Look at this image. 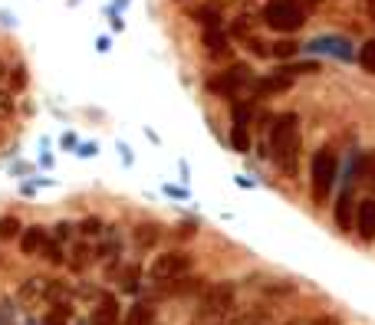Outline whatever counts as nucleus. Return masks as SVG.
Returning <instances> with one entry per match:
<instances>
[{
    "label": "nucleus",
    "instance_id": "nucleus-1",
    "mask_svg": "<svg viewBox=\"0 0 375 325\" xmlns=\"http://www.w3.org/2000/svg\"><path fill=\"white\" fill-rule=\"evenodd\" d=\"M270 151H273V161L280 164V171H287L290 178L299 171V119L293 112H287V115H280L273 122Z\"/></svg>",
    "mask_w": 375,
    "mask_h": 325
},
{
    "label": "nucleus",
    "instance_id": "nucleus-2",
    "mask_svg": "<svg viewBox=\"0 0 375 325\" xmlns=\"http://www.w3.org/2000/svg\"><path fill=\"white\" fill-rule=\"evenodd\" d=\"M336 174H339V161H336L333 148H319L309 161V184H313V201L316 204H326L333 197V184Z\"/></svg>",
    "mask_w": 375,
    "mask_h": 325
},
{
    "label": "nucleus",
    "instance_id": "nucleus-3",
    "mask_svg": "<svg viewBox=\"0 0 375 325\" xmlns=\"http://www.w3.org/2000/svg\"><path fill=\"white\" fill-rule=\"evenodd\" d=\"M307 20V10L299 0H267L264 7V23L277 33H297Z\"/></svg>",
    "mask_w": 375,
    "mask_h": 325
},
{
    "label": "nucleus",
    "instance_id": "nucleus-4",
    "mask_svg": "<svg viewBox=\"0 0 375 325\" xmlns=\"http://www.w3.org/2000/svg\"><path fill=\"white\" fill-rule=\"evenodd\" d=\"M188 273H191V257L185 250H168L162 257H155L152 266H148V279L152 282H175Z\"/></svg>",
    "mask_w": 375,
    "mask_h": 325
},
{
    "label": "nucleus",
    "instance_id": "nucleus-5",
    "mask_svg": "<svg viewBox=\"0 0 375 325\" xmlns=\"http://www.w3.org/2000/svg\"><path fill=\"white\" fill-rule=\"evenodd\" d=\"M234 299H237V289L234 282H211L201 296V306H197V316L207 319H224L234 309Z\"/></svg>",
    "mask_w": 375,
    "mask_h": 325
},
{
    "label": "nucleus",
    "instance_id": "nucleus-6",
    "mask_svg": "<svg viewBox=\"0 0 375 325\" xmlns=\"http://www.w3.org/2000/svg\"><path fill=\"white\" fill-rule=\"evenodd\" d=\"M247 82H250V69L237 63V66H230V69H224V73H217V76L207 79V89L217 92V95H237Z\"/></svg>",
    "mask_w": 375,
    "mask_h": 325
},
{
    "label": "nucleus",
    "instance_id": "nucleus-7",
    "mask_svg": "<svg viewBox=\"0 0 375 325\" xmlns=\"http://www.w3.org/2000/svg\"><path fill=\"white\" fill-rule=\"evenodd\" d=\"M247 125H250V105L247 102H234V129H230V145L237 148L240 154L250 151Z\"/></svg>",
    "mask_w": 375,
    "mask_h": 325
},
{
    "label": "nucleus",
    "instance_id": "nucleus-8",
    "mask_svg": "<svg viewBox=\"0 0 375 325\" xmlns=\"http://www.w3.org/2000/svg\"><path fill=\"white\" fill-rule=\"evenodd\" d=\"M356 230L366 243L375 240V197H366L362 204H356Z\"/></svg>",
    "mask_w": 375,
    "mask_h": 325
},
{
    "label": "nucleus",
    "instance_id": "nucleus-9",
    "mask_svg": "<svg viewBox=\"0 0 375 325\" xmlns=\"http://www.w3.org/2000/svg\"><path fill=\"white\" fill-rule=\"evenodd\" d=\"M119 322V299L112 292H103L99 306L93 309V325H115Z\"/></svg>",
    "mask_w": 375,
    "mask_h": 325
},
{
    "label": "nucleus",
    "instance_id": "nucleus-10",
    "mask_svg": "<svg viewBox=\"0 0 375 325\" xmlns=\"http://www.w3.org/2000/svg\"><path fill=\"white\" fill-rule=\"evenodd\" d=\"M293 86V76L290 73H273V76H264V79H257L254 82V92L257 95H280V92H287V89Z\"/></svg>",
    "mask_w": 375,
    "mask_h": 325
},
{
    "label": "nucleus",
    "instance_id": "nucleus-11",
    "mask_svg": "<svg viewBox=\"0 0 375 325\" xmlns=\"http://www.w3.org/2000/svg\"><path fill=\"white\" fill-rule=\"evenodd\" d=\"M50 292H53V279L36 276V279H26L24 286H20V299L24 302H43V299H50Z\"/></svg>",
    "mask_w": 375,
    "mask_h": 325
},
{
    "label": "nucleus",
    "instance_id": "nucleus-12",
    "mask_svg": "<svg viewBox=\"0 0 375 325\" xmlns=\"http://www.w3.org/2000/svg\"><path fill=\"white\" fill-rule=\"evenodd\" d=\"M46 240H50V233L43 230V227H26V230L20 233V253H24V257H36Z\"/></svg>",
    "mask_w": 375,
    "mask_h": 325
},
{
    "label": "nucleus",
    "instance_id": "nucleus-13",
    "mask_svg": "<svg viewBox=\"0 0 375 325\" xmlns=\"http://www.w3.org/2000/svg\"><path fill=\"white\" fill-rule=\"evenodd\" d=\"M205 46H207V56H214V60H224L230 50L227 43V33H224L221 26H207L205 30Z\"/></svg>",
    "mask_w": 375,
    "mask_h": 325
},
{
    "label": "nucleus",
    "instance_id": "nucleus-14",
    "mask_svg": "<svg viewBox=\"0 0 375 325\" xmlns=\"http://www.w3.org/2000/svg\"><path fill=\"white\" fill-rule=\"evenodd\" d=\"M352 211H356V204H352V188H346L339 194V201H336V223H339V230H352V227H356Z\"/></svg>",
    "mask_w": 375,
    "mask_h": 325
},
{
    "label": "nucleus",
    "instance_id": "nucleus-15",
    "mask_svg": "<svg viewBox=\"0 0 375 325\" xmlns=\"http://www.w3.org/2000/svg\"><path fill=\"white\" fill-rule=\"evenodd\" d=\"M122 325H155V306L152 302H135Z\"/></svg>",
    "mask_w": 375,
    "mask_h": 325
},
{
    "label": "nucleus",
    "instance_id": "nucleus-16",
    "mask_svg": "<svg viewBox=\"0 0 375 325\" xmlns=\"http://www.w3.org/2000/svg\"><path fill=\"white\" fill-rule=\"evenodd\" d=\"M155 240H158V227H155V223H142V227L135 230V243H138V250H148V247L155 243Z\"/></svg>",
    "mask_w": 375,
    "mask_h": 325
},
{
    "label": "nucleus",
    "instance_id": "nucleus-17",
    "mask_svg": "<svg viewBox=\"0 0 375 325\" xmlns=\"http://www.w3.org/2000/svg\"><path fill=\"white\" fill-rule=\"evenodd\" d=\"M40 253L46 257V263H53V266H60V263H63V243H60L56 237H50V240H46Z\"/></svg>",
    "mask_w": 375,
    "mask_h": 325
},
{
    "label": "nucleus",
    "instance_id": "nucleus-18",
    "mask_svg": "<svg viewBox=\"0 0 375 325\" xmlns=\"http://www.w3.org/2000/svg\"><path fill=\"white\" fill-rule=\"evenodd\" d=\"M138 279H142V266H138V263L125 266V273H122V289H125V292H138Z\"/></svg>",
    "mask_w": 375,
    "mask_h": 325
},
{
    "label": "nucleus",
    "instance_id": "nucleus-19",
    "mask_svg": "<svg viewBox=\"0 0 375 325\" xmlns=\"http://www.w3.org/2000/svg\"><path fill=\"white\" fill-rule=\"evenodd\" d=\"M17 233H24V227H20V220L14 214L0 217V240H14Z\"/></svg>",
    "mask_w": 375,
    "mask_h": 325
},
{
    "label": "nucleus",
    "instance_id": "nucleus-20",
    "mask_svg": "<svg viewBox=\"0 0 375 325\" xmlns=\"http://www.w3.org/2000/svg\"><path fill=\"white\" fill-rule=\"evenodd\" d=\"M359 66L366 69L369 76H375V40H369V43L359 50Z\"/></svg>",
    "mask_w": 375,
    "mask_h": 325
},
{
    "label": "nucleus",
    "instance_id": "nucleus-21",
    "mask_svg": "<svg viewBox=\"0 0 375 325\" xmlns=\"http://www.w3.org/2000/svg\"><path fill=\"white\" fill-rule=\"evenodd\" d=\"M299 50V43H293V40H280V43H273L270 56H277V60H293Z\"/></svg>",
    "mask_w": 375,
    "mask_h": 325
},
{
    "label": "nucleus",
    "instance_id": "nucleus-22",
    "mask_svg": "<svg viewBox=\"0 0 375 325\" xmlns=\"http://www.w3.org/2000/svg\"><path fill=\"white\" fill-rule=\"evenodd\" d=\"M362 178H366V188L375 191V151H369L362 158Z\"/></svg>",
    "mask_w": 375,
    "mask_h": 325
},
{
    "label": "nucleus",
    "instance_id": "nucleus-23",
    "mask_svg": "<svg viewBox=\"0 0 375 325\" xmlns=\"http://www.w3.org/2000/svg\"><path fill=\"white\" fill-rule=\"evenodd\" d=\"M89 257H93L89 247H76L73 250V270H86V266H89Z\"/></svg>",
    "mask_w": 375,
    "mask_h": 325
},
{
    "label": "nucleus",
    "instance_id": "nucleus-24",
    "mask_svg": "<svg viewBox=\"0 0 375 325\" xmlns=\"http://www.w3.org/2000/svg\"><path fill=\"white\" fill-rule=\"evenodd\" d=\"M244 325H270V312L267 309H254L250 316H244Z\"/></svg>",
    "mask_w": 375,
    "mask_h": 325
},
{
    "label": "nucleus",
    "instance_id": "nucleus-25",
    "mask_svg": "<svg viewBox=\"0 0 375 325\" xmlns=\"http://www.w3.org/2000/svg\"><path fill=\"white\" fill-rule=\"evenodd\" d=\"M99 230H103V220H99V217H86V220H83V233H86V237H99Z\"/></svg>",
    "mask_w": 375,
    "mask_h": 325
},
{
    "label": "nucleus",
    "instance_id": "nucleus-26",
    "mask_svg": "<svg viewBox=\"0 0 375 325\" xmlns=\"http://www.w3.org/2000/svg\"><path fill=\"white\" fill-rule=\"evenodd\" d=\"M66 316H69V309L66 306H56L50 316H46V325H66Z\"/></svg>",
    "mask_w": 375,
    "mask_h": 325
},
{
    "label": "nucleus",
    "instance_id": "nucleus-27",
    "mask_svg": "<svg viewBox=\"0 0 375 325\" xmlns=\"http://www.w3.org/2000/svg\"><path fill=\"white\" fill-rule=\"evenodd\" d=\"M53 237L60 240V243H66V240L73 237V227H69V223H60V227H56V233H53Z\"/></svg>",
    "mask_w": 375,
    "mask_h": 325
},
{
    "label": "nucleus",
    "instance_id": "nucleus-28",
    "mask_svg": "<svg viewBox=\"0 0 375 325\" xmlns=\"http://www.w3.org/2000/svg\"><path fill=\"white\" fill-rule=\"evenodd\" d=\"M250 53H257V56H270V50H267V43H260V40H247Z\"/></svg>",
    "mask_w": 375,
    "mask_h": 325
},
{
    "label": "nucleus",
    "instance_id": "nucleus-29",
    "mask_svg": "<svg viewBox=\"0 0 375 325\" xmlns=\"http://www.w3.org/2000/svg\"><path fill=\"white\" fill-rule=\"evenodd\" d=\"M10 82H14V89H24V86H26L24 69H14V76H10Z\"/></svg>",
    "mask_w": 375,
    "mask_h": 325
},
{
    "label": "nucleus",
    "instance_id": "nucleus-30",
    "mask_svg": "<svg viewBox=\"0 0 375 325\" xmlns=\"http://www.w3.org/2000/svg\"><path fill=\"white\" fill-rule=\"evenodd\" d=\"M309 325H339V322H336L333 316H319V319H313V322H309Z\"/></svg>",
    "mask_w": 375,
    "mask_h": 325
},
{
    "label": "nucleus",
    "instance_id": "nucleus-31",
    "mask_svg": "<svg viewBox=\"0 0 375 325\" xmlns=\"http://www.w3.org/2000/svg\"><path fill=\"white\" fill-rule=\"evenodd\" d=\"M303 4H307V10H316V7H319V0H303Z\"/></svg>",
    "mask_w": 375,
    "mask_h": 325
},
{
    "label": "nucleus",
    "instance_id": "nucleus-32",
    "mask_svg": "<svg viewBox=\"0 0 375 325\" xmlns=\"http://www.w3.org/2000/svg\"><path fill=\"white\" fill-rule=\"evenodd\" d=\"M287 325H309V322H303V319H290Z\"/></svg>",
    "mask_w": 375,
    "mask_h": 325
}]
</instances>
